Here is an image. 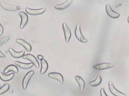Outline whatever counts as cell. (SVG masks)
Here are the masks:
<instances>
[{
	"label": "cell",
	"mask_w": 129,
	"mask_h": 96,
	"mask_svg": "<svg viewBox=\"0 0 129 96\" xmlns=\"http://www.w3.org/2000/svg\"><path fill=\"white\" fill-rule=\"evenodd\" d=\"M75 34L77 39L81 42L83 43H87V39L84 37L81 33V25L80 24L76 25L75 30Z\"/></svg>",
	"instance_id": "1"
},
{
	"label": "cell",
	"mask_w": 129,
	"mask_h": 96,
	"mask_svg": "<svg viewBox=\"0 0 129 96\" xmlns=\"http://www.w3.org/2000/svg\"><path fill=\"white\" fill-rule=\"evenodd\" d=\"M0 5L3 9L9 12H16L22 9V7H21L20 6H13V5L6 4L4 3H1Z\"/></svg>",
	"instance_id": "2"
},
{
	"label": "cell",
	"mask_w": 129,
	"mask_h": 96,
	"mask_svg": "<svg viewBox=\"0 0 129 96\" xmlns=\"http://www.w3.org/2000/svg\"><path fill=\"white\" fill-rule=\"evenodd\" d=\"M34 73V70H30L25 76L22 82V88L24 90H25L27 89L29 81Z\"/></svg>",
	"instance_id": "3"
},
{
	"label": "cell",
	"mask_w": 129,
	"mask_h": 96,
	"mask_svg": "<svg viewBox=\"0 0 129 96\" xmlns=\"http://www.w3.org/2000/svg\"><path fill=\"white\" fill-rule=\"evenodd\" d=\"M25 10L26 12L30 15L38 16L43 14L46 10V8H43L38 9H33L26 8Z\"/></svg>",
	"instance_id": "4"
},
{
	"label": "cell",
	"mask_w": 129,
	"mask_h": 96,
	"mask_svg": "<svg viewBox=\"0 0 129 96\" xmlns=\"http://www.w3.org/2000/svg\"><path fill=\"white\" fill-rule=\"evenodd\" d=\"M62 28L64 35L65 40L66 43L69 42L72 36V33L70 28L66 23L62 24Z\"/></svg>",
	"instance_id": "5"
},
{
	"label": "cell",
	"mask_w": 129,
	"mask_h": 96,
	"mask_svg": "<svg viewBox=\"0 0 129 96\" xmlns=\"http://www.w3.org/2000/svg\"><path fill=\"white\" fill-rule=\"evenodd\" d=\"M22 58L24 59H26L30 61L36 68H39L40 67V64L37 59L33 55L26 54L23 56Z\"/></svg>",
	"instance_id": "6"
},
{
	"label": "cell",
	"mask_w": 129,
	"mask_h": 96,
	"mask_svg": "<svg viewBox=\"0 0 129 96\" xmlns=\"http://www.w3.org/2000/svg\"><path fill=\"white\" fill-rule=\"evenodd\" d=\"M18 15L21 19L20 25V28L21 29H22L26 26L28 22V16L25 12H19Z\"/></svg>",
	"instance_id": "7"
},
{
	"label": "cell",
	"mask_w": 129,
	"mask_h": 96,
	"mask_svg": "<svg viewBox=\"0 0 129 96\" xmlns=\"http://www.w3.org/2000/svg\"><path fill=\"white\" fill-rule=\"evenodd\" d=\"M113 66V64L111 63H104L96 64L93 66V68L96 70H101L111 69Z\"/></svg>",
	"instance_id": "8"
},
{
	"label": "cell",
	"mask_w": 129,
	"mask_h": 96,
	"mask_svg": "<svg viewBox=\"0 0 129 96\" xmlns=\"http://www.w3.org/2000/svg\"><path fill=\"white\" fill-rule=\"evenodd\" d=\"M109 88V91L114 96H127L126 95L123 93L120 92L115 87L113 82L111 81H109L108 82Z\"/></svg>",
	"instance_id": "9"
},
{
	"label": "cell",
	"mask_w": 129,
	"mask_h": 96,
	"mask_svg": "<svg viewBox=\"0 0 129 96\" xmlns=\"http://www.w3.org/2000/svg\"><path fill=\"white\" fill-rule=\"evenodd\" d=\"M106 11L107 15L112 19H117L120 16V14L112 10L109 4L106 5Z\"/></svg>",
	"instance_id": "10"
},
{
	"label": "cell",
	"mask_w": 129,
	"mask_h": 96,
	"mask_svg": "<svg viewBox=\"0 0 129 96\" xmlns=\"http://www.w3.org/2000/svg\"><path fill=\"white\" fill-rule=\"evenodd\" d=\"M48 76L50 78L55 79L58 81L61 84H62L64 82V78L61 73L57 72H50L48 73Z\"/></svg>",
	"instance_id": "11"
},
{
	"label": "cell",
	"mask_w": 129,
	"mask_h": 96,
	"mask_svg": "<svg viewBox=\"0 0 129 96\" xmlns=\"http://www.w3.org/2000/svg\"><path fill=\"white\" fill-rule=\"evenodd\" d=\"M73 0H66L65 2L61 4L55 6V9L57 10H62L68 8L72 4Z\"/></svg>",
	"instance_id": "12"
},
{
	"label": "cell",
	"mask_w": 129,
	"mask_h": 96,
	"mask_svg": "<svg viewBox=\"0 0 129 96\" xmlns=\"http://www.w3.org/2000/svg\"><path fill=\"white\" fill-rule=\"evenodd\" d=\"M16 42L18 44L23 46L27 52H31L32 50V47L31 45L24 40L21 39H18L16 40Z\"/></svg>",
	"instance_id": "13"
},
{
	"label": "cell",
	"mask_w": 129,
	"mask_h": 96,
	"mask_svg": "<svg viewBox=\"0 0 129 96\" xmlns=\"http://www.w3.org/2000/svg\"><path fill=\"white\" fill-rule=\"evenodd\" d=\"M9 51L11 56L14 58H19L22 57L25 53V51L24 50H22L19 52H17L14 51L12 48H9Z\"/></svg>",
	"instance_id": "14"
},
{
	"label": "cell",
	"mask_w": 129,
	"mask_h": 96,
	"mask_svg": "<svg viewBox=\"0 0 129 96\" xmlns=\"http://www.w3.org/2000/svg\"><path fill=\"white\" fill-rule=\"evenodd\" d=\"M75 78L77 82L78 83L80 91L83 92L86 86L85 81L81 76L78 75L75 76Z\"/></svg>",
	"instance_id": "15"
},
{
	"label": "cell",
	"mask_w": 129,
	"mask_h": 96,
	"mask_svg": "<svg viewBox=\"0 0 129 96\" xmlns=\"http://www.w3.org/2000/svg\"><path fill=\"white\" fill-rule=\"evenodd\" d=\"M15 64L18 67L23 69L27 70L31 69L33 66V64L31 63H25L19 61H15L14 62Z\"/></svg>",
	"instance_id": "16"
},
{
	"label": "cell",
	"mask_w": 129,
	"mask_h": 96,
	"mask_svg": "<svg viewBox=\"0 0 129 96\" xmlns=\"http://www.w3.org/2000/svg\"><path fill=\"white\" fill-rule=\"evenodd\" d=\"M10 71H12L14 73L17 74L18 73L19 69L17 66L13 64L9 65L4 70V73L5 74H7Z\"/></svg>",
	"instance_id": "17"
},
{
	"label": "cell",
	"mask_w": 129,
	"mask_h": 96,
	"mask_svg": "<svg viewBox=\"0 0 129 96\" xmlns=\"http://www.w3.org/2000/svg\"><path fill=\"white\" fill-rule=\"evenodd\" d=\"M41 69L40 73L41 75L44 74L46 72L49 68V65L47 61L45 59H43L41 60Z\"/></svg>",
	"instance_id": "18"
},
{
	"label": "cell",
	"mask_w": 129,
	"mask_h": 96,
	"mask_svg": "<svg viewBox=\"0 0 129 96\" xmlns=\"http://www.w3.org/2000/svg\"><path fill=\"white\" fill-rule=\"evenodd\" d=\"M14 76L15 75L13 73H10L9 75H6L2 72H0V79L4 81H9L12 80L14 78Z\"/></svg>",
	"instance_id": "19"
},
{
	"label": "cell",
	"mask_w": 129,
	"mask_h": 96,
	"mask_svg": "<svg viewBox=\"0 0 129 96\" xmlns=\"http://www.w3.org/2000/svg\"><path fill=\"white\" fill-rule=\"evenodd\" d=\"M102 82V78L99 75H98L96 76L95 80L92 81L89 83V85L91 87H96L99 85Z\"/></svg>",
	"instance_id": "20"
},
{
	"label": "cell",
	"mask_w": 129,
	"mask_h": 96,
	"mask_svg": "<svg viewBox=\"0 0 129 96\" xmlns=\"http://www.w3.org/2000/svg\"><path fill=\"white\" fill-rule=\"evenodd\" d=\"M10 85L9 83H6L3 86L0 88V95L3 94L9 90Z\"/></svg>",
	"instance_id": "21"
},
{
	"label": "cell",
	"mask_w": 129,
	"mask_h": 96,
	"mask_svg": "<svg viewBox=\"0 0 129 96\" xmlns=\"http://www.w3.org/2000/svg\"><path fill=\"white\" fill-rule=\"evenodd\" d=\"M10 37L8 36L3 38L0 39V45H3L8 42L10 39Z\"/></svg>",
	"instance_id": "22"
},
{
	"label": "cell",
	"mask_w": 129,
	"mask_h": 96,
	"mask_svg": "<svg viewBox=\"0 0 129 96\" xmlns=\"http://www.w3.org/2000/svg\"><path fill=\"white\" fill-rule=\"evenodd\" d=\"M100 95L101 96H108L106 94L105 91V89L103 88H101L100 91Z\"/></svg>",
	"instance_id": "23"
},
{
	"label": "cell",
	"mask_w": 129,
	"mask_h": 96,
	"mask_svg": "<svg viewBox=\"0 0 129 96\" xmlns=\"http://www.w3.org/2000/svg\"><path fill=\"white\" fill-rule=\"evenodd\" d=\"M4 33V28L2 25L0 23V37L3 35Z\"/></svg>",
	"instance_id": "24"
},
{
	"label": "cell",
	"mask_w": 129,
	"mask_h": 96,
	"mask_svg": "<svg viewBox=\"0 0 129 96\" xmlns=\"http://www.w3.org/2000/svg\"><path fill=\"white\" fill-rule=\"evenodd\" d=\"M6 56L4 54L2 53V52L0 50V58H6Z\"/></svg>",
	"instance_id": "25"
},
{
	"label": "cell",
	"mask_w": 129,
	"mask_h": 96,
	"mask_svg": "<svg viewBox=\"0 0 129 96\" xmlns=\"http://www.w3.org/2000/svg\"><path fill=\"white\" fill-rule=\"evenodd\" d=\"M37 57L38 60H41L42 59H44V56L41 55H37Z\"/></svg>",
	"instance_id": "26"
},
{
	"label": "cell",
	"mask_w": 129,
	"mask_h": 96,
	"mask_svg": "<svg viewBox=\"0 0 129 96\" xmlns=\"http://www.w3.org/2000/svg\"><path fill=\"white\" fill-rule=\"evenodd\" d=\"M10 93H13V91L12 89H10Z\"/></svg>",
	"instance_id": "27"
},
{
	"label": "cell",
	"mask_w": 129,
	"mask_h": 96,
	"mask_svg": "<svg viewBox=\"0 0 129 96\" xmlns=\"http://www.w3.org/2000/svg\"><path fill=\"white\" fill-rule=\"evenodd\" d=\"M127 22H128V24H129V16L127 18Z\"/></svg>",
	"instance_id": "28"
},
{
	"label": "cell",
	"mask_w": 129,
	"mask_h": 96,
	"mask_svg": "<svg viewBox=\"0 0 129 96\" xmlns=\"http://www.w3.org/2000/svg\"><path fill=\"white\" fill-rule=\"evenodd\" d=\"M1 84H0V88H1Z\"/></svg>",
	"instance_id": "29"
}]
</instances>
